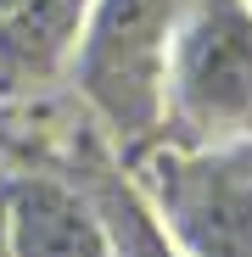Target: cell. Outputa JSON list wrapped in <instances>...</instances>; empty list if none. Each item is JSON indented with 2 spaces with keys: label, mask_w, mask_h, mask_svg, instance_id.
<instances>
[{
  "label": "cell",
  "mask_w": 252,
  "mask_h": 257,
  "mask_svg": "<svg viewBox=\"0 0 252 257\" xmlns=\"http://www.w3.org/2000/svg\"><path fill=\"white\" fill-rule=\"evenodd\" d=\"M12 246L17 257H107L96 218L62 185L34 179L12 196Z\"/></svg>",
  "instance_id": "4"
},
{
  "label": "cell",
  "mask_w": 252,
  "mask_h": 257,
  "mask_svg": "<svg viewBox=\"0 0 252 257\" xmlns=\"http://www.w3.org/2000/svg\"><path fill=\"white\" fill-rule=\"evenodd\" d=\"M168 174V212L207 257H241L252 246V157H207Z\"/></svg>",
  "instance_id": "3"
},
{
  "label": "cell",
  "mask_w": 252,
  "mask_h": 257,
  "mask_svg": "<svg viewBox=\"0 0 252 257\" xmlns=\"http://www.w3.org/2000/svg\"><path fill=\"white\" fill-rule=\"evenodd\" d=\"M174 106L196 135L252 128V12L241 0L196 6L174 56Z\"/></svg>",
  "instance_id": "2"
},
{
  "label": "cell",
  "mask_w": 252,
  "mask_h": 257,
  "mask_svg": "<svg viewBox=\"0 0 252 257\" xmlns=\"http://www.w3.org/2000/svg\"><path fill=\"white\" fill-rule=\"evenodd\" d=\"M180 0H101L78 51V84L118 135L151 128L162 106V56Z\"/></svg>",
  "instance_id": "1"
},
{
  "label": "cell",
  "mask_w": 252,
  "mask_h": 257,
  "mask_svg": "<svg viewBox=\"0 0 252 257\" xmlns=\"http://www.w3.org/2000/svg\"><path fill=\"white\" fill-rule=\"evenodd\" d=\"M84 0H0V90L39 78L78 28Z\"/></svg>",
  "instance_id": "5"
}]
</instances>
